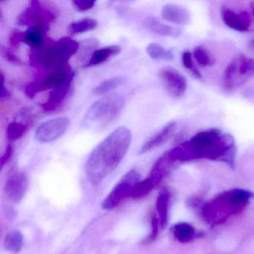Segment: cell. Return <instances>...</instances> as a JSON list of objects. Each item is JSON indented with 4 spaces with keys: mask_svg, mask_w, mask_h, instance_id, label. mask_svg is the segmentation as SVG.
I'll use <instances>...</instances> for the list:
<instances>
[{
    "mask_svg": "<svg viewBox=\"0 0 254 254\" xmlns=\"http://www.w3.org/2000/svg\"><path fill=\"white\" fill-rule=\"evenodd\" d=\"M233 140V138L218 129H209L199 132L190 140L169 151L166 155L171 160H184L188 157L215 158L230 148Z\"/></svg>",
    "mask_w": 254,
    "mask_h": 254,
    "instance_id": "7a4b0ae2",
    "label": "cell"
},
{
    "mask_svg": "<svg viewBox=\"0 0 254 254\" xmlns=\"http://www.w3.org/2000/svg\"><path fill=\"white\" fill-rule=\"evenodd\" d=\"M193 56L197 64L201 66H212L215 63V59L203 47H197L194 48Z\"/></svg>",
    "mask_w": 254,
    "mask_h": 254,
    "instance_id": "d4e9b609",
    "label": "cell"
},
{
    "mask_svg": "<svg viewBox=\"0 0 254 254\" xmlns=\"http://www.w3.org/2000/svg\"><path fill=\"white\" fill-rule=\"evenodd\" d=\"M28 188V179L24 172H14L8 178L5 192L10 200L18 203L23 199Z\"/></svg>",
    "mask_w": 254,
    "mask_h": 254,
    "instance_id": "30bf717a",
    "label": "cell"
},
{
    "mask_svg": "<svg viewBox=\"0 0 254 254\" xmlns=\"http://www.w3.org/2000/svg\"><path fill=\"white\" fill-rule=\"evenodd\" d=\"M221 17L226 26L238 32H247L251 25V18L246 12L236 13L230 8L223 7Z\"/></svg>",
    "mask_w": 254,
    "mask_h": 254,
    "instance_id": "8fae6325",
    "label": "cell"
},
{
    "mask_svg": "<svg viewBox=\"0 0 254 254\" xmlns=\"http://www.w3.org/2000/svg\"><path fill=\"white\" fill-rule=\"evenodd\" d=\"M26 125L18 122H13L10 123L7 127V137L11 142H14L21 138L27 130Z\"/></svg>",
    "mask_w": 254,
    "mask_h": 254,
    "instance_id": "603a6c76",
    "label": "cell"
},
{
    "mask_svg": "<svg viewBox=\"0 0 254 254\" xmlns=\"http://www.w3.org/2000/svg\"><path fill=\"white\" fill-rule=\"evenodd\" d=\"M190 229L185 225H178L175 228V235L180 240H185V238L188 237L190 235Z\"/></svg>",
    "mask_w": 254,
    "mask_h": 254,
    "instance_id": "4dcf8cb0",
    "label": "cell"
},
{
    "mask_svg": "<svg viewBox=\"0 0 254 254\" xmlns=\"http://www.w3.org/2000/svg\"><path fill=\"white\" fill-rule=\"evenodd\" d=\"M168 194L166 193H162L159 196L157 201V209L160 215L161 225H164L166 221L167 215Z\"/></svg>",
    "mask_w": 254,
    "mask_h": 254,
    "instance_id": "4316f807",
    "label": "cell"
},
{
    "mask_svg": "<svg viewBox=\"0 0 254 254\" xmlns=\"http://www.w3.org/2000/svg\"><path fill=\"white\" fill-rule=\"evenodd\" d=\"M13 151H14V148L11 144H8V146L5 148V152L2 154L1 157V160H0V163H1V168H3L4 165L8 163V160L11 159V155L13 154Z\"/></svg>",
    "mask_w": 254,
    "mask_h": 254,
    "instance_id": "1f68e13d",
    "label": "cell"
},
{
    "mask_svg": "<svg viewBox=\"0 0 254 254\" xmlns=\"http://www.w3.org/2000/svg\"><path fill=\"white\" fill-rule=\"evenodd\" d=\"M69 126L67 117H61L44 122L37 128L35 138L44 143L53 142L64 134Z\"/></svg>",
    "mask_w": 254,
    "mask_h": 254,
    "instance_id": "ba28073f",
    "label": "cell"
},
{
    "mask_svg": "<svg viewBox=\"0 0 254 254\" xmlns=\"http://www.w3.org/2000/svg\"><path fill=\"white\" fill-rule=\"evenodd\" d=\"M71 86L72 84H69L52 90L47 100L41 105L43 110L46 112H53L59 110L70 95Z\"/></svg>",
    "mask_w": 254,
    "mask_h": 254,
    "instance_id": "4fadbf2b",
    "label": "cell"
},
{
    "mask_svg": "<svg viewBox=\"0 0 254 254\" xmlns=\"http://www.w3.org/2000/svg\"><path fill=\"white\" fill-rule=\"evenodd\" d=\"M161 15L166 21L178 25L187 24L190 20L188 11L183 7L174 4H168L163 6Z\"/></svg>",
    "mask_w": 254,
    "mask_h": 254,
    "instance_id": "5bb4252c",
    "label": "cell"
},
{
    "mask_svg": "<svg viewBox=\"0 0 254 254\" xmlns=\"http://www.w3.org/2000/svg\"><path fill=\"white\" fill-rule=\"evenodd\" d=\"M124 98L112 95L102 98L89 108L83 119V126L92 128H103L112 123L123 111Z\"/></svg>",
    "mask_w": 254,
    "mask_h": 254,
    "instance_id": "277c9868",
    "label": "cell"
},
{
    "mask_svg": "<svg viewBox=\"0 0 254 254\" xmlns=\"http://www.w3.org/2000/svg\"><path fill=\"white\" fill-rule=\"evenodd\" d=\"M74 8L78 11H85L91 9L95 6L96 2L91 0H74L72 2Z\"/></svg>",
    "mask_w": 254,
    "mask_h": 254,
    "instance_id": "83f0119b",
    "label": "cell"
},
{
    "mask_svg": "<svg viewBox=\"0 0 254 254\" xmlns=\"http://www.w3.org/2000/svg\"><path fill=\"white\" fill-rule=\"evenodd\" d=\"M237 72V60L233 61L224 72V84L227 90H231L234 87L235 76Z\"/></svg>",
    "mask_w": 254,
    "mask_h": 254,
    "instance_id": "484cf974",
    "label": "cell"
},
{
    "mask_svg": "<svg viewBox=\"0 0 254 254\" xmlns=\"http://www.w3.org/2000/svg\"><path fill=\"white\" fill-rule=\"evenodd\" d=\"M59 13L57 7L52 2L34 0L19 16L18 23L29 26V29L40 31L46 35Z\"/></svg>",
    "mask_w": 254,
    "mask_h": 254,
    "instance_id": "5b68a950",
    "label": "cell"
},
{
    "mask_svg": "<svg viewBox=\"0 0 254 254\" xmlns=\"http://www.w3.org/2000/svg\"><path fill=\"white\" fill-rule=\"evenodd\" d=\"M45 35L40 31L34 29H28L22 33L23 43L27 44L31 49L40 48L44 46L46 39Z\"/></svg>",
    "mask_w": 254,
    "mask_h": 254,
    "instance_id": "ac0fdd59",
    "label": "cell"
},
{
    "mask_svg": "<svg viewBox=\"0 0 254 254\" xmlns=\"http://www.w3.org/2000/svg\"><path fill=\"white\" fill-rule=\"evenodd\" d=\"M125 78L122 77H114L105 80L99 84L95 88L94 93L96 95H103L108 93L111 90H114L117 87H120L122 84H124Z\"/></svg>",
    "mask_w": 254,
    "mask_h": 254,
    "instance_id": "44dd1931",
    "label": "cell"
},
{
    "mask_svg": "<svg viewBox=\"0 0 254 254\" xmlns=\"http://www.w3.org/2000/svg\"><path fill=\"white\" fill-rule=\"evenodd\" d=\"M237 72L245 78L254 76V59L241 56L237 60Z\"/></svg>",
    "mask_w": 254,
    "mask_h": 254,
    "instance_id": "7402d4cb",
    "label": "cell"
},
{
    "mask_svg": "<svg viewBox=\"0 0 254 254\" xmlns=\"http://www.w3.org/2000/svg\"><path fill=\"white\" fill-rule=\"evenodd\" d=\"M120 53H121V47L117 45L108 46V47L94 50L87 63L84 65V67L97 66L101 64L105 63V62L117 56Z\"/></svg>",
    "mask_w": 254,
    "mask_h": 254,
    "instance_id": "9a60e30c",
    "label": "cell"
},
{
    "mask_svg": "<svg viewBox=\"0 0 254 254\" xmlns=\"http://www.w3.org/2000/svg\"><path fill=\"white\" fill-rule=\"evenodd\" d=\"M22 33L23 32H19L17 29H14L11 31L9 36L10 44L13 49H18L20 47V44L23 43V38H22Z\"/></svg>",
    "mask_w": 254,
    "mask_h": 254,
    "instance_id": "f546056e",
    "label": "cell"
},
{
    "mask_svg": "<svg viewBox=\"0 0 254 254\" xmlns=\"http://www.w3.org/2000/svg\"><path fill=\"white\" fill-rule=\"evenodd\" d=\"M182 62L184 67L188 69H192V71L195 70V69H193V67H194V64H193L191 53H189V52L184 53V54H183Z\"/></svg>",
    "mask_w": 254,
    "mask_h": 254,
    "instance_id": "d6a6232c",
    "label": "cell"
},
{
    "mask_svg": "<svg viewBox=\"0 0 254 254\" xmlns=\"http://www.w3.org/2000/svg\"><path fill=\"white\" fill-rule=\"evenodd\" d=\"M154 187V184L149 178H147L145 181H139L133 188L131 197L134 199L142 198L149 194Z\"/></svg>",
    "mask_w": 254,
    "mask_h": 254,
    "instance_id": "cb8c5ba5",
    "label": "cell"
},
{
    "mask_svg": "<svg viewBox=\"0 0 254 254\" xmlns=\"http://www.w3.org/2000/svg\"><path fill=\"white\" fill-rule=\"evenodd\" d=\"M158 219L154 216L152 219V233H151V239L155 237V236H157V233H158Z\"/></svg>",
    "mask_w": 254,
    "mask_h": 254,
    "instance_id": "836d02e7",
    "label": "cell"
},
{
    "mask_svg": "<svg viewBox=\"0 0 254 254\" xmlns=\"http://www.w3.org/2000/svg\"><path fill=\"white\" fill-rule=\"evenodd\" d=\"M139 181V173L134 169L129 171L105 199L102 203V208L110 210L117 207L127 197H131L133 188Z\"/></svg>",
    "mask_w": 254,
    "mask_h": 254,
    "instance_id": "52a82bcc",
    "label": "cell"
},
{
    "mask_svg": "<svg viewBox=\"0 0 254 254\" xmlns=\"http://www.w3.org/2000/svg\"><path fill=\"white\" fill-rule=\"evenodd\" d=\"M9 96L10 93L8 89L4 86V84H2V92H1V99H4V98L8 97V96Z\"/></svg>",
    "mask_w": 254,
    "mask_h": 254,
    "instance_id": "e575fe53",
    "label": "cell"
},
{
    "mask_svg": "<svg viewBox=\"0 0 254 254\" xmlns=\"http://www.w3.org/2000/svg\"><path fill=\"white\" fill-rule=\"evenodd\" d=\"M176 129V123L171 122L151 136L142 145L140 154H145L164 144L170 139Z\"/></svg>",
    "mask_w": 254,
    "mask_h": 254,
    "instance_id": "7c38bea8",
    "label": "cell"
},
{
    "mask_svg": "<svg viewBox=\"0 0 254 254\" xmlns=\"http://www.w3.org/2000/svg\"><path fill=\"white\" fill-rule=\"evenodd\" d=\"M132 134L126 127L116 129L100 142L89 156L86 175L93 185H97L111 173L128 151Z\"/></svg>",
    "mask_w": 254,
    "mask_h": 254,
    "instance_id": "6da1fadb",
    "label": "cell"
},
{
    "mask_svg": "<svg viewBox=\"0 0 254 254\" xmlns=\"http://www.w3.org/2000/svg\"><path fill=\"white\" fill-rule=\"evenodd\" d=\"M74 77L75 72L73 69L69 64H66L54 70L44 74L37 81L26 84L25 92L29 97L33 98L41 92L72 84Z\"/></svg>",
    "mask_w": 254,
    "mask_h": 254,
    "instance_id": "8992f818",
    "label": "cell"
},
{
    "mask_svg": "<svg viewBox=\"0 0 254 254\" xmlns=\"http://www.w3.org/2000/svg\"><path fill=\"white\" fill-rule=\"evenodd\" d=\"M146 52L148 56L154 60L172 61L173 54L170 50H166L157 44H151L147 47Z\"/></svg>",
    "mask_w": 254,
    "mask_h": 254,
    "instance_id": "d6986e66",
    "label": "cell"
},
{
    "mask_svg": "<svg viewBox=\"0 0 254 254\" xmlns=\"http://www.w3.org/2000/svg\"><path fill=\"white\" fill-rule=\"evenodd\" d=\"M159 77L166 91L172 97L179 99L185 94L187 89V79L178 71L172 68H163L159 72Z\"/></svg>",
    "mask_w": 254,
    "mask_h": 254,
    "instance_id": "9c48e42d",
    "label": "cell"
},
{
    "mask_svg": "<svg viewBox=\"0 0 254 254\" xmlns=\"http://www.w3.org/2000/svg\"><path fill=\"white\" fill-rule=\"evenodd\" d=\"M98 26L97 20L93 18H84L72 22L68 27V32L70 35L85 33L96 29Z\"/></svg>",
    "mask_w": 254,
    "mask_h": 254,
    "instance_id": "e0dca14e",
    "label": "cell"
},
{
    "mask_svg": "<svg viewBox=\"0 0 254 254\" xmlns=\"http://www.w3.org/2000/svg\"><path fill=\"white\" fill-rule=\"evenodd\" d=\"M79 50V44L70 38H62L59 41L47 39L43 47L32 49L29 62L44 75L68 64L71 57Z\"/></svg>",
    "mask_w": 254,
    "mask_h": 254,
    "instance_id": "3957f363",
    "label": "cell"
},
{
    "mask_svg": "<svg viewBox=\"0 0 254 254\" xmlns=\"http://www.w3.org/2000/svg\"><path fill=\"white\" fill-rule=\"evenodd\" d=\"M253 14H254V10H253Z\"/></svg>",
    "mask_w": 254,
    "mask_h": 254,
    "instance_id": "d590c367",
    "label": "cell"
},
{
    "mask_svg": "<svg viewBox=\"0 0 254 254\" xmlns=\"http://www.w3.org/2000/svg\"><path fill=\"white\" fill-rule=\"evenodd\" d=\"M1 53H2V56L6 59L8 62L10 63L16 65H22L23 64V62L19 59L15 54L13 53L9 49L6 48V47H2L1 49Z\"/></svg>",
    "mask_w": 254,
    "mask_h": 254,
    "instance_id": "f1b7e54d",
    "label": "cell"
},
{
    "mask_svg": "<svg viewBox=\"0 0 254 254\" xmlns=\"http://www.w3.org/2000/svg\"><path fill=\"white\" fill-rule=\"evenodd\" d=\"M5 247L8 251L18 253L23 247V235L18 230L10 232L5 239Z\"/></svg>",
    "mask_w": 254,
    "mask_h": 254,
    "instance_id": "ffe728a7",
    "label": "cell"
},
{
    "mask_svg": "<svg viewBox=\"0 0 254 254\" xmlns=\"http://www.w3.org/2000/svg\"><path fill=\"white\" fill-rule=\"evenodd\" d=\"M145 29L155 35L164 37H177L180 35L179 29L164 24L156 18L148 17L143 22Z\"/></svg>",
    "mask_w": 254,
    "mask_h": 254,
    "instance_id": "2e32d148",
    "label": "cell"
}]
</instances>
